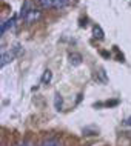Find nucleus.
<instances>
[{
	"label": "nucleus",
	"instance_id": "7ed1b4c3",
	"mask_svg": "<svg viewBox=\"0 0 131 146\" xmlns=\"http://www.w3.org/2000/svg\"><path fill=\"white\" fill-rule=\"evenodd\" d=\"M13 60H14V54H11V52H3V54H2V62H0V65L5 66V65H8V63H11Z\"/></svg>",
	"mask_w": 131,
	"mask_h": 146
},
{
	"label": "nucleus",
	"instance_id": "f03ea898",
	"mask_svg": "<svg viewBox=\"0 0 131 146\" xmlns=\"http://www.w3.org/2000/svg\"><path fill=\"white\" fill-rule=\"evenodd\" d=\"M68 58H70V63H71L73 66H79V65L82 63V56H80L79 52H71Z\"/></svg>",
	"mask_w": 131,
	"mask_h": 146
},
{
	"label": "nucleus",
	"instance_id": "9b49d317",
	"mask_svg": "<svg viewBox=\"0 0 131 146\" xmlns=\"http://www.w3.org/2000/svg\"><path fill=\"white\" fill-rule=\"evenodd\" d=\"M42 146H60V143H59L55 139H48V140H45L42 143Z\"/></svg>",
	"mask_w": 131,
	"mask_h": 146
},
{
	"label": "nucleus",
	"instance_id": "9d476101",
	"mask_svg": "<svg viewBox=\"0 0 131 146\" xmlns=\"http://www.w3.org/2000/svg\"><path fill=\"white\" fill-rule=\"evenodd\" d=\"M51 77H53V72H51L49 69H46L45 74H43V77H42V82H43V83H49V82H51Z\"/></svg>",
	"mask_w": 131,
	"mask_h": 146
},
{
	"label": "nucleus",
	"instance_id": "ddd939ff",
	"mask_svg": "<svg viewBox=\"0 0 131 146\" xmlns=\"http://www.w3.org/2000/svg\"><path fill=\"white\" fill-rule=\"evenodd\" d=\"M19 146H22V143H20V145H19Z\"/></svg>",
	"mask_w": 131,
	"mask_h": 146
},
{
	"label": "nucleus",
	"instance_id": "20e7f679",
	"mask_svg": "<svg viewBox=\"0 0 131 146\" xmlns=\"http://www.w3.org/2000/svg\"><path fill=\"white\" fill-rule=\"evenodd\" d=\"M31 9H33V8H31V2H29V0H26V2H25V5L22 6V13H20V15H22L23 19H25V17H26V14L29 13Z\"/></svg>",
	"mask_w": 131,
	"mask_h": 146
},
{
	"label": "nucleus",
	"instance_id": "f257e3e1",
	"mask_svg": "<svg viewBox=\"0 0 131 146\" xmlns=\"http://www.w3.org/2000/svg\"><path fill=\"white\" fill-rule=\"evenodd\" d=\"M39 17H40V11H39V9H34V8H33V9H31L29 13L26 14V17L23 19V20H25L28 25H29V23H33V22L37 20Z\"/></svg>",
	"mask_w": 131,
	"mask_h": 146
},
{
	"label": "nucleus",
	"instance_id": "39448f33",
	"mask_svg": "<svg viewBox=\"0 0 131 146\" xmlns=\"http://www.w3.org/2000/svg\"><path fill=\"white\" fill-rule=\"evenodd\" d=\"M62 103H63V98L60 97V94H55L54 96V106L57 111H60L62 109Z\"/></svg>",
	"mask_w": 131,
	"mask_h": 146
},
{
	"label": "nucleus",
	"instance_id": "f8f14e48",
	"mask_svg": "<svg viewBox=\"0 0 131 146\" xmlns=\"http://www.w3.org/2000/svg\"><path fill=\"white\" fill-rule=\"evenodd\" d=\"M128 125H131V117L128 118Z\"/></svg>",
	"mask_w": 131,
	"mask_h": 146
},
{
	"label": "nucleus",
	"instance_id": "423d86ee",
	"mask_svg": "<svg viewBox=\"0 0 131 146\" xmlns=\"http://www.w3.org/2000/svg\"><path fill=\"white\" fill-rule=\"evenodd\" d=\"M93 34H94V37H96V38H99V40L104 38V31H102V28H100V26H97V25L93 28Z\"/></svg>",
	"mask_w": 131,
	"mask_h": 146
},
{
	"label": "nucleus",
	"instance_id": "1a4fd4ad",
	"mask_svg": "<svg viewBox=\"0 0 131 146\" xmlns=\"http://www.w3.org/2000/svg\"><path fill=\"white\" fill-rule=\"evenodd\" d=\"M39 3H40V6H42V8L48 9V8H53V5H54V0H39Z\"/></svg>",
	"mask_w": 131,
	"mask_h": 146
},
{
	"label": "nucleus",
	"instance_id": "0eeeda50",
	"mask_svg": "<svg viewBox=\"0 0 131 146\" xmlns=\"http://www.w3.org/2000/svg\"><path fill=\"white\" fill-rule=\"evenodd\" d=\"M14 22H15L14 17L9 19V20H6V22H3V23H2V34H5V31H6L8 28H11V26L14 25Z\"/></svg>",
	"mask_w": 131,
	"mask_h": 146
},
{
	"label": "nucleus",
	"instance_id": "6e6552de",
	"mask_svg": "<svg viewBox=\"0 0 131 146\" xmlns=\"http://www.w3.org/2000/svg\"><path fill=\"white\" fill-rule=\"evenodd\" d=\"M66 3H68V0H54L53 8H55V9H62V8L66 6Z\"/></svg>",
	"mask_w": 131,
	"mask_h": 146
}]
</instances>
